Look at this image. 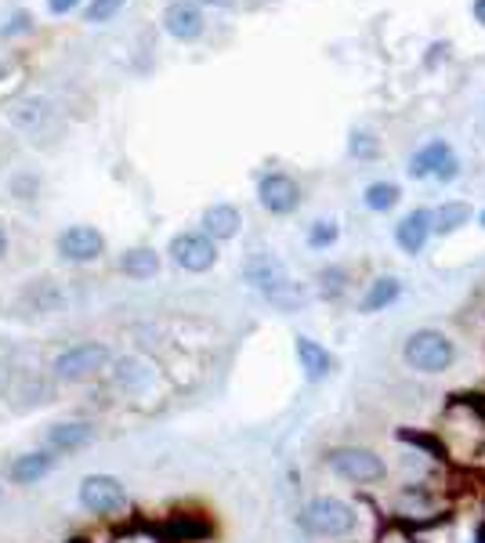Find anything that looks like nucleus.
Returning a JSON list of instances; mask_svg holds the SVG:
<instances>
[{"label":"nucleus","mask_w":485,"mask_h":543,"mask_svg":"<svg viewBox=\"0 0 485 543\" xmlns=\"http://www.w3.org/2000/svg\"><path fill=\"white\" fill-rule=\"evenodd\" d=\"M4 254H8V232L0 229V258H4Z\"/></svg>","instance_id":"nucleus-31"},{"label":"nucleus","mask_w":485,"mask_h":543,"mask_svg":"<svg viewBox=\"0 0 485 543\" xmlns=\"http://www.w3.org/2000/svg\"><path fill=\"white\" fill-rule=\"evenodd\" d=\"M457 171H460L457 153H453V145H446V142H428L413 160H409V174H413V178L453 181Z\"/></svg>","instance_id":"nucleus-8"},{"label":"nucleus","mask_w":485,"mask_h":543,"mask_svg":"<svg viewBox=\"0 0 485 543\" xmlns=\"http://www.w3.org/2000/svg\"><path fill=\"white\" fill-rule=\"evenodd\" d=\"M120 272L131 279H153L160 272V254L149 247H134L120 258Z\"/></svg>","instance_id":"nucleus-18"},{"label":"nucleus","mask_w":485,"mask_h":543,"mask_svg":"<svg viewBox=\"0 0 485 543\" xmlns=\"http://www.w3.org/2000/svg\"><path fill=\"white\" fill-rule=\"evenodd\" d=\"M171 258L185 272H210L214 261H218V247L203 232H181V236L171 239Z\"/></svg>","instance_id":"nucleus-7"},{"label":"nucleus","mask_w":485,"mask_h":543,"mask_svg":"<svg viewBox=\"0 0 485 543\" xmlns=\"http://www.w3.org/2000/svg\"><path fill=\"white\" fill-rule=\"evenodd\" d=\"M399 185L395 181H373L370 189H366V196H362V203L370 210H391L395 203H399Z\"/></svg>","instance_id":"nucleus-20"},{"label":"nucleus","mask_w":485,"mask_h":543,"mask_svg":"<svg viewBox=\"0 0 485 543\" xmlns=\"http://www.w3.org/2000/svg\"><path fill=\"white\" fill-rule=\"evenodd\" d=\"M257 200L268 214H290V210L301 203V189H297L294 178L286 174H265L261 185H257Z\"/></svg>","instance_id":"nucleus-10"},{"label":"nucleus","mask_w":485,"mask_h":543,"mask_svg":"<svg viewBox=\"0 0 485 543\" xmlns=\"http://www.w3.org/2000/svg\"><path fill=\"white\" fill-rule=\"evenodd\" d=\"M80 504L91 511V515H116L127 507V489L120 478L113 475H87L80 482Z\"/></svg>","instance_id":"nucleus-5"},{"label":"nucleus","mask_w":485,"mask_h":543,"mask_svg":"<svg viewBox=\"0 0 485 543\" xmlns=\"http://www.w3.org/2000/svg\"><path fill=\"white\" fill-rule=\"evenodd\" d=\"M58 464V453L51 449H33V453H22V457L11 460L8 467V478L15 486H37L40 478H48Z\"/></svg>","instance_id":"nucleus-12"},{"label":"nucleus","mask_w":485,"mask_h":543,"mask_svg":"<svg viewBox=\"0 0 485 543\" xmlns=\"http://www.w3.org/2000/svg\"><path fill=\"white\" fill-rule=\"evenodd\" d=\"M236 232H239V210L232 203H214V207L203 210V236H210L218 243V239H232Z\"/></svg>","instance_id":"nucleus-16"},{"label":"nucleus","mask_w":485,"mask_h":543,"mask_svg":"<svg viewBox=\"0 0 485 543\" xmlns=\"http://www.w3.org/2000/svg\"><path fill=\"white\" fill-rule=\"evenodd\" d=\"M113 384L127 395H138L153 384V370H149V362L138 359V355H120L113 362Z\"/></svg>","instance_id":"nucleus-14"},{"label":"nucleus","mask_w":485,"mask_h":543,"mask_svg":"<svg viewBox=\"0 0 485 543\" xmlns=\"http://www.w3.org/2000/svg\"><path fill=\"white\" fill-rule=\"evenodd\" d=\"M482 225H485V214H482Z\"/></svg>","instance_id":"nucleus-32"},{"label":"nucleus","mask_w":485,"mask_h":543,"mask_svg":"<svg viewBox=\"0 0 485 543\" xmlns=\"http://www.w3.org/2000/svg\"><path fill=\"white\" fill-rule=\"evenodd\" d=\"M457 359V344L438 330H417L406 341V362L420 373H442Z\"/></svg>","instance_id":"nucleus-3"},{"label":"nucleus","mask_w":485,"mask_h":543,"mask_svg":"<svg viewBox=\"0 0 485 543\" xmlns=\"http://www.w3.org/2000/svg\"><path fill=\"white\" fill-rule=\"evenodd\" d=\"M124 4L127 0H91L87 4V22H109Z\"/></svg>","instance_id":"nucleus-22"},{"label":"nucleus","mask_w":485,"mask_h":543,"mask_svg":"<svg viewBox=\"0 0 485 543\" xmlns=\"http://www.w3.org/2000/svg\"><path fill=\"white\" fill-rule=\"evenodd\" d=\"M37 185H40L37 174H19V178L11 181V192H15L19 200H33V192H37Z\"/></svg>","instance_id":"nucleus-24"},{"label":"nucleus","mask_w":485,"mask_h":543,"mask_svg":"<svg viewBox=\"0 0 485 543\" xmlns=\"http://www.w3.org/2000/svg\"><path fill=\"white\" fill-rule=\"evenodd\" d=\"M109 362H113L109 344H102V341H77V344H69L66 352L55 355V362H51V373H55L62 384H80V381H87V377L102 373Z\"/></svg>","instance_id":"nucleus-1"},{"label":"nucleus","mask_w":485,"mask_h":543,"mask_svg":"<svg viewBox=\"0 0 485 543\" xmlns=\"http://www.w3.org/2000/svg\"><path fill=\"white\" fill-rule=\"evenodd\" d=\"M200 4H210V8H229L232 0H200Z\"/></svg>","instance_id":"nucleus-30"},{"label":"nucleus","mask_w":485,"mask_h":543,"mask_svg":"<svg viewBox=\"0 0 485 543\" xmlns=\"http://www.w3.org/2000/svg\"><path fill=\"white\" fill-rule=\"evenodd\" d=\"M475 19L485 26V0H475Z\"/></svg>","instance_id":"nucleus-29"},{"label":"nucleus","mask_w":485,"mask_h":543,"mask_svg":"<svg viewBox=\"0 0 485 543\" xmlns=\"http://www.w3.org/2000/svg\"><path fill=\"white\" fill-rule=\"evenodd\" d=\"M399 279H377V283L370 286V294H366V301H362V308L366 312H381V308H388L395 297H399Z\"/></svg>","instance_id":"nucleus-21"},{"label":"nucleus","mask_w":485,"mask_h":543,"mask_svg":"<svg viewBox=\"0 0 485 543\" xmlns=\"http://www.w3.org/2000/svg\"><path fill=\"white\" fill-rule=\"evenodd\" d=\"M163 29H167L174 40H196L203 33L200 4H192V0H174V4H167V11H163Z\"/></svg>","instance_id":"nucleus-11"},{"label":"nucleus","mask_w":485,"mask_h":543,"mask_svg":"<svg viewBox=\"0 0 485 543\" xmlns=\"http://www.w3.org/2000/svg\"><path fill=\"white\" fill-rule=\"evenodd\" d=\"M330 467L348 482H377L384 475L381 457H373L370 449H333Z\"/></svg>","instance_id":"nucleus-9"},{"label":"nucleus","mask_w":485,"mask_h":543,"mask_svg":"<svg viewBox=\"0 0 485 543\" xmlns=\"http://www.w3.org/2000/svg\"><path fill=\"white\" fill-rule=\"evenodd\" d=\"M29 22H33V19H29L26 11H19V15H15V19H11L4 29H0V33H4V37H15V33H22V29H29Z\"/></svg>","instance_id":"nucleus-26"},{"label":"nucleus","mask_w":485,"mask_h":543,"mask_svg":"<svg viewBox=\"0 0 485 543\" xmlns=\"http://www.w3.org/2000/svg\"><path fill=\"white\" fill-rule=\"evenodd\" d=\"M319 279H323V294L326 297H337L344 290V272H341V268H330V272H323Z\"/></svg>","instance_id":"nucleus-25"},{"label":"nucleus","mask_w":485,"mask_h":543,"mask_svg":"<svg viewBox=\"0 0 485 543\" xmlns=\"http://www.w3.org/2000/svg\"><path fill=\"white\" fill-rule=\"evenodd\" d=\"M297 359H301V370H305L308 381H323L333 370V355L312 337H297Z\"/></svg>","instance_id":"nucleus-17"},{"label":"nucleus","mask_w":485,"mask_h":543,"mask_svg":"<svg viewBox=\"0 0 485 543\" xmlns=\"http://www.w3.org/2000/svg\"><path fill=\"white\" fill-rule=\"evenodd\" d=\"M80 0H48V8H51V15H69V11L77 8Z\"/></svg>","instance_id":"nucleus-28"},{"label":"nucleus","mask_w":485,"mask_h":543,"mask_svg":"<svg viewBox=\"0 0 485 543\" xmlns=\"http://www.w3.org/2000/svg\"><path fill=\"white\" fill-rule=\"evenodd\" d=\"M305 529H312L315 536H348L355 529V511L337 496H319L305 507L301 515Z\"/></svg>","instance_id":"nucleus-4"},{"label":"nucleus","mask_w":485,"mask_h":543,"mask_svg":"<svg viewBox=\"0 0 485 543\" xmlns=\"http://www.w3.org/2000/svg\"><path fill=\"white\" fill-rule=\"evenodd\" d=\"M0 496H4V489H0Z\"/></svg>","instance_id":"nucleus-33"},{"label":"nucleus","mask_w":485,"mask_h":543,"mask_svg":"<svg viewBox=\"0 0 485 543\" xmlns=\"http://www.w3.org/2000/svg\"><path fill=\"white\" fill-rule=\"evenodd\" d=\"M333 239H337V225H333V221H315L312 229H308V243H312L315 250L330 247Z\"/></svg>","instance_id":"nucleus-23"},{"label":"nucleus","mask_w":485,"mask_h":543,"mask_svg":"<svg viewBox=\"0 0 485 543\" xmlns=\"http://www.w3.org/2000/svg\"><path fill=\"white\" fill-rule=\"evenodd\" d=\"M58 258L69 261V265H91L105 254V236L95 225H69L62 236L55 239Z\"/></svg>","instance_id":"nucleus-6"},{"label":"nucleus","mask_w":485,"mask_h":543,"mask_svg":"<svg viewBox=\"0 0 485 543\" xmlns=\"http://www.w3.org/2000/svg\"><path fill=\"white\" fill-rule=\"evenodd\" d=\"M431 210H413L406 218L399 221V229H395V239H399V247L406 254H420V250L428 247L431 239Z\"/></svg>","instance_id":"nucleus-15"},{"label":"nucleus","mask_w":485,"mask_h":543,"mask_svg":"<svg viewBox=\"0 0 485 543\" xmlns=\"http://www.w3.org/2000/svg\"><path fill=\"white\" fill-rule=\"evenodd\" d=\"M95 442V428L87 420H66L48 428V449L51 453H77V449Z\"/></svg>","instance_id":"nucleus-13"},{"label":"nucleus","mask_w":485,"mask_h":543,"mask_svg":"<svg viewBox=\"0 0 485 543\" xmlns=\"http://www.w3.org/2000/svg\"><path fill=\"white\" fill-rule=\"evenodd\" d=\"M247 279H250V286H257V290L279 308H297L305 301V294L286 279V268L279 265L272 254H257V258L247 265Z\"/></svg>","instance_id":"nucleus-2"},{"label":"nucleus","mask_w":485,"mask_h":543,"mask_svg":"<svg viewBox=\"0 0 485 543\" xmlns=\"http://www.w3.org/2000/svg\"><path fill=\"white\" fill-rule=\"evenodd\" d=\"M467 221H471V207H467V203H446L438 214H431V229L453 232L460 229V225H467Z\"/></svg>","instance_id":"nucleus-19"},{"label":"nucleus","mask_w":485,"mask_h":543,"mask_svg":"<svg viewBox=\"0 0 485 543\" xmlns=\"http://www.w3.org/2000/svg\"><path fill=\"white\" fill-rule=\"evenodd\" d=\"M352 153H355V156H373L370 134H355V138H352Z\"/></svg>","instance_id":"nucleus-27"}]
</instances>
